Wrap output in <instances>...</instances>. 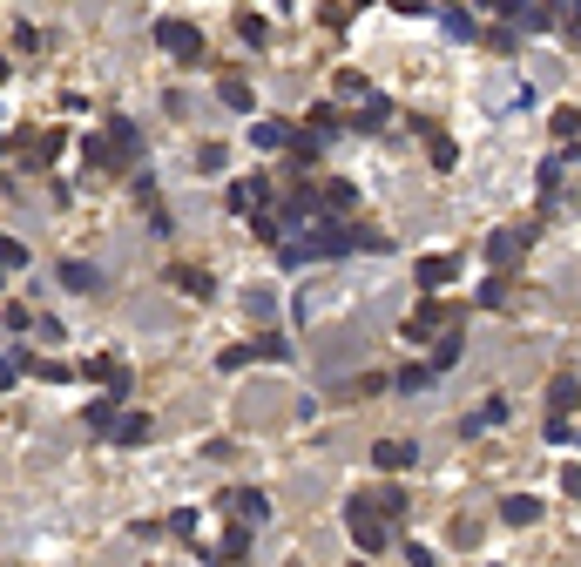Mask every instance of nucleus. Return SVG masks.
Segmentation results:
<instances>
[{"instance_id":"nucleus-1","label":"nucleus","mask_w":581,"mask_h":567,"mask_svg":"<svg viewBox=\"0 0 581 567\" xmlns=\"http://www.w3.org/2000/svg\"><path fill=\"white\" fill-rule=\"evenodd\" d=\"M284 236H290L284 264H324V257L358 250V230H352V223H338V216H304V223H290Z\"/></svg>"},{"instance_id":"nucleus-2","label":"nucleus","mask_w":581,"mask_h":567,"mask_svg":"<svg viewBox=\"0 0 581 567\" xmlns=\"http://www.w3.org/2000/svg\"><path fill=\"white\" fill-rule=\"evenodd\" d=\"M81 156H89V169H109V176H135V122H122L115 115L101 135H89L81 142Z\"/></svg>"},{"instance_id":"nucleus-3","label":"nucleus","mask_w":581,"mask_h":567,"mask_svg":"<svg viewBox=\"0 0 581 567\" xmlns=\"http://www.w3.org/2000/svg\"><path fill=\"white\" fill-rule=\"evenodd\" d=\"M345 527H352V541L365 547V554H386V547H392V520L372 500H352L345 507Z\"/></svg>"},{"instance_id":"nucleus-4","label":"nucleus","mask_w":581,"mask_h":567,"mask_svg":"<svg viewBox=\"0 0 581 567\" xmlns=\"http://www.w3.org/2000/svg\"><path fill=\"white\" fill-rule=\"evenodd\" d=\"M61 142H68V135L61 129H41V135H14V156H21V169H48V163H55L61 156Z\"/></svg>"},{"instance_id":"nucleus-5","label":"nucleus","mask_w":581,"mask_h":567,"mask_svg":"<svg viewBox=\"0 0 581 567\" xmlns=\"http://www.w3.org/2000/svg\"><path fill=\"white\" fill-rule=\"evenodd\" d=\"M156 47L176 55V61H203V34L190 21H156Z\"/></svg>"},{"instance_id":"nucleus-6","label":"nucleus","mask_w":581,"mask_h":567,"mask_svg":"<svg viewBox=\"0 0 581 567\" xmlns=\"http://www.w3.org/2000/svg\"><path fill=\"white\" fill-rule=\"evenodd\" d=\"M527 244H534V223H521V230H501V236L487 244V264H493V270L507 278V270L521 264V250H527Z\"/></svg>"},{"instance_id":"nucleus-7","label":"nucleus","mask_w":581,"mask_h":567,"mask_svg":"<svg viewBox=\"0 0 581 567\" xmlns=\"http://www.w3.org/2000/svg\"><path fill=\"white\" fill-rule=\"evenodd\" d=\"M453 318H460L453 304H419V311L406 318V338H413V345H426V338H439V331H447Z\"/></svg>"},{"instance_id":"nucleus-8","label":"nucleus","mask_w":581,"mask_h":567,"mask_svg":"<svg viewBox=\"0 0 581 567\" xmlns=\"http://www.w3.org/2000/svg\"><path fill=\"white\" fill-rule=\"evenodd\" d=\"M386 122H392V101H386L379 89H372V95H365V101L352 109V129H358V135H379Z\"/></svg>"},{"instance_id":"nucleus-9","label":"nucleus","mask_w":581,"mask_h":567,"mask_svg":"<svg viewBox=\"0 0 581 567\" xmlns=\"http://www.w3.org/2000/svg\"><path fill=\"white\" fill-rule=\"evenodd\" d=\"M372 459H379V473H406L419 459V446L413 439H379V446H372Z\"/></svg>"},{"instance_id":"nucleus-10","label":"nucleus","mask_w":581,"mask_h":567,"mask_svg":"<svg viewBox=\"0 0 581 567\" xmlns=\"http://www.w3.org/2000/svg\"><path fill=\"white\" fill-rule=\"evenodd\" d=\"M230 513H237V520H250V527H264V513H270V500H264V493L258 487H237L230 493V500H224Z\"/></svg>"},{"instance_id":"nucleus-11","label":"nucleus","mask_w":581,"mask_h":567,"mask_svg":"<svg viewBox=\"0 0 581 567\" xmlns=\"http://www.w3.org/2000/svg\"><path fill=\"white\" fill-rule=\"evenodd\" d=\"M258 203H270V176H244V183H230V210H258Z\"/></svg>"},{"instance_id":"nucleus-12","label":"nucleus","mask_w":581,"mask_h":567,"mask_svg":"<svg viewBox=\"0 0 581 567\" xmlns=\"http://www.w3.org/2000/svg\"><path fill=\"white\" fill-rule=\"evenodd\" d=\"M169 284L183 298H210V270H196V264H169Z\"/></svg>"},{"instance_id":"nucleus-13","label":"nucleus","mask_w":581,"mask_h":567,"mask_svg":"<svg viewBox=\"0 0 581 567\" xmlns=\"http://www.w3.org/2000/svg\"><path fill=\"white\" fill-rule=\"evenodd\" d=\"M352 203H358L352 183H324V189H318V210H324V216H352Z\"/></svg>"},{"instance_id":"nucleus-14","label":"nucleus","mask_w":581,"mask_h":567,"mask_svg":"<svg viewBox=\"0 0 581 567\" xmlns=\"http://www.w3.org/2000/svg\"><path fill=\"white\" fill-rule=\"evenodd\" d=\"M109 433H115V446H143L149 439V412H115Z\"/></svg>"},{"instance_id":"nucleus-15","label":"nucleus","mask_w":581,"mask_h":567,"mask_svg":"<svg viewBox=\"0 0 581 567\" xmlns=\"http://www.w3.org/2000/svg\"><path fill=\"white\" fill-rule=\"evenodd\" d=\"M501 520L507 527H534L541 520V500H534V493H514V500H501Z\"/></svg>"},{"instance_id":"nucleus-16","label":"nucleus","mask_w":581,"mask_h":567,"mask_svg":"<svg viewBox=\"0 0 581 567\" xmlns=\"http://www.w3.org/2000/svg\"><path fill=\"white\" fill-rule=\"evenodd\" d=\"M426 156H433V169H453L460 163V142H453V135H439V129H426Z\"/></svg>"},{"instance_id":"nucleus-17","label":"nucleus","mask_w":581,"mask_h":567,"mask_svg":"<svg viewBox=\"0 0 581 567\" xmlns=\"http://www.w3.org/2000/svg\"><path fill=\"white\" fill-rule=\"evenodd\" d=\"M217 101H224V109H237V115H250V81L224 75V81H217Z\"/></svg>"},{"instance_id":"nucleus-18","label":"nucleus","mask_w":581,"mask_h":567,"mask_svg":"<svg viewBox=\"0 0 581 567\" xmlns=\"http://www.w3.org/2000/svg\"><path fill=\"white\" fill-rule=\"evenodd\" d=\"M115 412H122V392H109V399H89V433H109Z\"/></svg>"},{"instance_id":"nucleus-19","label":"nucleus","mask_w":581,"mask_h":567,"mask_svg":"<svg viewBox=\"0 0 581 567\" xmlns=\"http://www.w3.org/2000/svg\"><path fill=\"white\" fill-rule=\"evenodd\" d=\"M61 284L89 298V290H101V270H95V264H61Z\"/></svg>"},{"instance_id":"nucleus-20","label":"nucleus","mask_w":581,"mask_h":567,"mask_svg":"<svg viewBox=\"0 0 581 567\" xmlns=\"http://www.w3.org/2000/svg\"><path fill=\"white\" fill-rule=\"evenodd\" d=\"M419 284H426V290L453 284V257H419Z\"/></svg>"},{"instance_id":"nucleus-21","label":"nucleus","mask_w":581,"mask_h":567,"mask_svg":"<svg viewBox=\"0 0 581 567\" xmlns=\"http://www.w3.org/2000/svg\"><path fill=\"white\" fill-rule=\"evenodd\" d=\"M244 554H250V520H237L224 534V547H217V561H244Z\"/></svg>"},{"instance_id":"nucleus-22","label":"nucleus","mask_w":581,"mask_h":567,"mask_svg":"<svg viewBox=\"0 0 581 567\" xmlns=\"http://www.w3.org/2000/svg\"><path fill=\"white\" fill-rule=\"evenodd\" d=\"M453 358H460V318L447 324V331H439V345H433V372H447Z\"/></svg>"},{"instance_id":"nucleus-23","label":"nucleus","mask_w":581,"mask_h":567,"mask_svg":"<svg viewBox=\"0 0 581 567\" xmlns=\"http://www.w3.org/2000/svg\"><path fill=\"white\" fill-rule=\"evenodd\" d=\"M575 399H581V385H575L568 372H561L555 385H548V412H575Z\"/></svg>"},{"instance_id":"nucleus-24","label":"nucleus","mask_w":581,"mask_h":567,"mask_svg":"<svg viewBox=\"0 0 581 567\" xmlns=\"http://www.w3.org/2000/svg\"><path fill=\"white\" fill-rule=\"evenodd\" d=\"M284 135H290V122H270V115H264V122H250V142H258V149H284Z\"/></svg>"},{"instance_id":"nucleus-25","label":"nucleus","mask_w":581,"mask_h":567,"mask_svg":"<svg viewBox=\"0 0 581 567\" xmlns=\"http://www.w3.org/2000/svg\"><path fill=\"white\" fill-rule=\"evenodd\" d=\"M501 419H507V399L493 392V399H487V405H481V412L467 419V433H487V425H501Z\"/></svg>"},{"instance_id":"nucleus-26","label":"nucleus","mask_w":581,"mask_h":567,"mask_svg":"<svg viewBox=\"0 0 581 567\" xmlns=\"http://www.w3.org/2000/svg\"><path fill=\"white\" fill-rule=\"evenodd\" d=\"M439 21H447V34H453V41H481V21H467L460 7H447Z\"/></svg>"},{"instance_id":"nucleus-27","label":"nucleus","mask_w":581,"mask_h":567,"mask_svg":"<svg viewBox=\"0 0 581 567\" xmlns=\"http://www.w3.org/2000/svg\"><path fill=\"white\" fill-rule=\"evenodd\" d=\"M548 7H555V21L568 27V41H581V0H548Z\"/></svg>"},{"instance_id":"nucleus-28","label":"nucleus","mask_w":581,"mask_h":567,"mask_svg":"<svg viewBox=\"0 0 581 567\" xmlns=\"http://www.w3.org/2000/svg\"><path fill=\"white\" fill-rule=\"evenodd\" d=\"M372 507H379L386 520H399V513H406V493L399 487H379V493H372Z\"/></svg>"},{"instance_id":"nucleus-29","label":"nucleus","mask_w":581,"mask_h":567,"mask_svg":"<svg viewBox=\"0 0 581 567\" xmlns=\"http://www.w3.org/2000/svg\"><path fill=\"white\" fill-rule=\"evenodd\" d=\"M338 95H345V101H365V95H372V81L358 75V68H345V75H338Z\"/></svg>"},{"instance_id":"nucleus-30","label":"nucleus","mask_w":581,"mask_h":567,"mask_svg":"<svg viewBox=\"0 0 581 567\" xmlns=\"http://www.w3.org/2000/svg\"><path fill=\"white\" fill-rule=\"evenodd\" d=\"M481 304H487V311H501V304H507V278H501V270L481 284Z\"/></svg>"},{"instance_id":"nucleus-31","label":"nucleus","mask_w":581,"mask_h":567,"mask_svg":"<svg viewBox=\"0 0 581 567\" xmlns=\"http://www.w3.org/2000/svg\"><path fill=\"white\" fill-rule=\"evenodd\" d=\"M258 358H270V365H284V358H290V345H284L278 331H264V338H258Z\"/></svg>"},{"instance_id":"nucleus-32","label":"nucleus","mask_w":581,"mask_h":567,"mask_svg":"<svg viewBox=\"0 0 581 567\" xmlns=\"http://www.w3.org/2000/svg\"><path fill=\"white\" fill-rule=\"evenodd\" d=\"M419 385H433V365H406L399 372V392H419Z\"/></svg>"},{"instance_id":"nucleus-33","label":"nucleus","mask_w":581,"mask_h":567,"mask_svg":"<svg viewBox=\"0 0 581 567\" xmlns=\"http://www.w3.org/2000/svg\"><path fill=\"white\" fill-rule=\"evenodd\" d=\"M21 264H27V250L14 244V236H0V270H21Z\"/></svg>"},{"instance_id":"nucleus-34","label":"nucleus","mask_w":581,"mask_h":567,"mask_svg":"<svg viewBox=\"0 0 581 567\" xmlns=\"http://www.w3.org/2000/svg\"><path fill=\"white\" fill-rule=\"evenodd\" d=\"M237 34H244V41H250V47H258V41H264V34H270V27H264V14H244V21H237Z\"/></svg>"},{"instance_id":"nucleus-35","label":"nucleus","mask_w":581,"mask_h":567,"mask_svg":"<svg viewBox=\"0 0 581 567\" xmlns=\"http://www.w3.org/2000/svg\"><path fill=\"white\" fill-rule=\"evenodd\" d=\"M312 129H318V135L338 129V109H332V101H318V109H312Z\"/></svg>"},{"instance_id":"nucleus-36","label":"nucleus","mask_w":581,"mask_h":567,"mask_svg":"<svg viewBox=\"0 0 581 567\" xmlns=\"http://www.w3.org/2000/svg\"><path fill=\"white\" fill-rule=\"evenodd\" d=\"M575 129H581V109H561L555 115V135H561V142H575Z\"/></svg>"},{"instance_id":"nucleus-37","label":"nucleus","mask_w":581,"mask_h":567,"mask_svg":"<svg viewBox=\"0 0 581 567\" xmlns=\"http://www.w3.org/2000/svg\"><path fill=\"white\" fill-rule=\"evenodd\" d=\"M169 534H183V541H196V513L183 507V513H169Z\"/></svg>"},{"instance_id":"nucleus-38","label":"nucleus","mask_w":581,"mask_h":567,"mask_svg":"<svg viewBox=\"0 0 581 567\" xmlns=\"http://www.w3.org/2000/svg\"><path fill=\"white\" fill-rule=\"evenodd\" d=\"M196 169H224V142H203L196 149Z\"/></svg>"},{"instance_id":"nucleus-39","label":"nucleus","mask_w":581,"mask_h":567,"mask_svg":"<svg viewBox=\"0 0 581 567\" xmlns=\"http://www.w3.org/2000/svg\"><path fill=\"white\" fill-rule=\"evenodd\" d=\"M555 189H561V156L541 163V196H555Z\"/></svg>"},{"instance_id":"nucleus-40","label":"nucleus","mask_w":581,"mask_h":567,"mask_svg":"<svg viewBox=\"0 0 581 567\" xmlns=\"http://www.w3.org/2000/svg\"><path fill=\"white\" fill-rule=\"evenodd\" d=\"M250 358H258V345H237V352H224V372H244Z\"/></svg>"},{"instance_id":"nucleus-41","label":"nucleus","mask_w":581,"mask_h":567,"mask_svg":"<svg viewBox=\"0 0 581 567\" xmlns=\"http://www.w3.org/2000/svg\"><path fill=\"white\" fill-rule=\"evenodd\" d=\"M392 7H399V14H413V21H419V14H433V0H392Z\"/></svg>"},{"instance_id":"nucleus-42","label":"nucleus","mask_w":581,"mask_h":567,"mask_svg":"<svg viewBox=\"0 0 581 567\" xmlns=\"http://www.w3.org/2000/svg\"><path fill=\"white\" fill-rule=\"evenodd\" d=\"M561 487H568V500H581V467H568V473H561Z\"/></svg>"},{"instance_id":"nucleus-43","label":"nucleus","mask_w":581,"mask_h":567,"mask_svg":"<svg viewBox=\"0 0 581 567\" xmlns=\"http://www.w3.org/2000/svg\"><path fill=\"white\" fill-rule=\"evenodd\" d=\"M575 156H581V135H575Z\"/></svg>"},{"instance_id":"nucleus-44","label":"nucleus","mask_w":581,"mask_h":567,"mask_svg":"<svg viewBox=\"0 0 581 567\" xmlns=\"http://www.w3.org/2000/svg\"><path fill=\"white\" fill-rule=\"evenodd\" d=\"M358 7H365V0H358Z\"/></svg>"}]
</instances>
